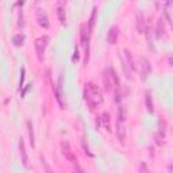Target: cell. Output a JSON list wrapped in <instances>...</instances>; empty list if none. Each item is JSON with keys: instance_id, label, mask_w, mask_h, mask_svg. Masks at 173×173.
I'll return each mask as SVG.
<instances>
[{"instance_id": "obj_1", "label": "cell", "mask_w": 173, "mask_h": 173, "mask_svg": "<svg viewBox=\"0 0 173 173\" xmlns=\"http://www.w3.org/2000/svg\"><path fill=\"white\" fill-rule=\"evenodd\" d=\"M84 99L91 110H95V107L103 102V95H102L100 88L93 83H88V85H86V88L84 91Z\"/></svg>"}, {"instance_id": "obj_2", "label": "cell", "mask_w": 173, "mask_h": 173, "mask_svg": "<svg viewBox=\"0 0 173 173\" xmlns=\"http://www.w3.org/2000/svg\"><path fill=\"white\" fill-rule=\"evenodd\" d=\"M47 43H49V37L47 35L39 37L35 39V43H34V45H35V51H37V55H38V60H39V61L43 60V54H45Z\"/></svg>"}, {"instance_id": "obj_3", "label": "cell", "mask_w": 173, "mask_h": 173, "mask_svg": "<svg viewBox=\"0 0 173 173\" xmlns=\"http://www.w3.org/2000/svg\"><path fill=\"white\" fill-rule=\"evenodd\" d=\"M61 150H62V155L65 158L68 160V161H71L73 165H75V168H77V170H81L79 168V164H77V158L75 157V154H73V151L71 149V146H69L68 142H62L61 144Z\"/></svg>"}, {"instance_id": "obj_4", "label": "cell", "mask_w": 173, "mask_h": 173, "mask_svg": "<svg viewBox=\"0 0 173 173\" xmlns=\"http://www.w3.org/2000/svg\"><path fill=\"white\" fill-rule=\"evenodd\" d=\"M86 26L83 24L81 26V45L84 47V51H85V64L88 62V53H89V31L85 30Z\"/></svg>"}, {"instance_id": "obj_5", "label": "cell", "mask_w": 173, "mask_h": 173, "mask_svg": "<svg viewBox=\"0 0 173 173\" xmlns=\"http://www.w3.org/2000/svg\"><path fill=\"white\" fill-rule=\"evenodd\" d=\"M151 72V65L146 58H141V76H142V81L148 80V76Z\"/></svg>"}, {"instance_id": "obj_6", "label": "cell", "mask_w": 173, "mask_h": 173, "mask_svg": "<svg viewBox=\"0 0 173 173\" xmlns=\"http://www.w3.org/2000/svg\"><path fill=\"white\" fill-rule=\"evenodd\" d=\"M118 35H119V29L116 26H112L110 29V31L107 34V41L110 45H115L116 43V39H118Z\"/></svg>"}, {"instance_id": "obj_7", "label": "cell", "mask_w": 173, "mask_h": 173, "mask_svg": "<svg viewBox=\"0 0 173 173\" xmlns=\"http://www.w3.org/2000/svg\"><path fill=\"white\" fill-rule=\"evenodd\" d=\"M99 120H100V124L104 127L106 131L110 133L111 131V126H110V114L108 112H103V114L99 116Z\"/></svg>"}, {"instance_id": "obj_8", "label": "cell", "mask_w": 173, "mask_h": 173, "mask_svg": "<svg viewBox=\"0 0 173 173\" xmlns=\"http://www.w3.org/2000/svg\"><path fill=\"white\" fill-rule=\"evenodd\" d=\"M37 20H38V24H39L41 27H43V29H47V27H49V20H47V16H46L45 12H42V11L38 12Z\"/></svg>"}, {"instance_id": "obj_9", "label": "cell", "mask_w": 173, "mask_h": 173, "mask_svg": "<svg viewBox=\"0 0 173 173\" xmlns=\"http://www.w3.org/2000/svg\"><path fill=\"white\" fill-rule=\"evenodd\" d=\"M116 135H118V139L123 144V142H124V135H126L124 122H120V120H118V133H116Z\"/></svg>"}, {"instance_id": "obj_10", "label": "cell", "mask_w": 173, "mask_h": 173, "mask_svg": "<svg viewBox=\"0 0 173 173\" xmlns=\"http://www.w3.org/2000/svg\"><path fill=\"white\" fill-rule=\"evenodd\" d=\"M20 154H22V162L26 168H29V158H27V151H26L24 148V144H23V139H20Z\"/></svg>"}, {"instance_id": "obj_11", "label": "cell", "mask_w": 173, "mask_h": 173, "mask_svg": "<svg viewBox=\"0 0 173 173\" xmlns=\"http://www.w3.org/2000/svg\"><path fill=\"white\" fill-rule=\"evenodd\" d=\"M145 103H146V108H148V111L150 112V114H153V97H151V95H150V92H146V95H145Z\"/></svg>"}, {"instance_id": "obj_12", "label": "cell", "mask_w": 173, "mask_h": 173, "mask_svg": "<svg viewBox=\"0 0 173 173\" xmlns=\"http://www.w3.org/2000/svg\"><path fill=\"white\" fill-rule=\"evenodd\" d=\"M57 15H58V20L61 24H65L66 23V15H65V10L62 7H58L57 8Z\"/></svg>"}, {"instance_id": "obj_13", "label": "cell", "mask_w": 173, "mask_h": 173, "mask_svg": "<svg viewBox=\"0 0 173 173\" xmlns=\"http://www.w3.org/2000/svg\"><path fill=\"white\" fill-rule=\"evenodd\" d=\"M27 128H29L30 145H31V148H34V146H35V138H34V131H33V126H31V122H27Z\"/></svg>"}, {"instance_id": "obj_14", "label": "cell", "mask_w": 173, "mask_h": 173, "mask_svg": "<svg viewBox=\"0 0 173 173\" xmlns=\"http://www.w3.org/2000/svg\"><path fill=\"white\" fill-rule=\"evenodd\" d=\"M124 54H126V60H127V62L124 64L126 66H130L134 71L135 69V66H134V61H133V55H131V53H130L128 50H124Z\"/></svg>"}, {"instance_id": "obj_15", "label": "cell", "mask_w": 173, "mask_h": 173, "mask_svg": "<svg viewBox=\"0 0 173 173\" xmlns=\"http://www.w3.org/2000/svg\"><path fill=\"white\" fill-rule=\"evenodd\" d=\"M155 35H157V38H161L164 35V20L162 19H160L157 22V30H155Z\"/></svg>"}, {"instance_id": "obj_16", "label": "cell", "mask_w": 173, "mask_h": 173, "mask_svg": "<svg viewBox=\"0 0 173 173\" xmlns=\"http://www.w3.org/2000/svg\"><path fill=\"white\" fill-rule=\"evenodd\" d=\"M12 42H14V45L15 46H22L23 45V42H24V35L23 34H18V35H15L14 38H12Z\"/></svg>"}, {"instance_id": "obj_17", "label": "cell", "mask_w": 173, "mask_h": 173, "mask_svg": "<svg viewBox=\"0 0 173 173\" xmlns=\"http://www.w3.org/2000/svg\"><path fill=\"white\" fill-rule=\"evenodd\" d=\"M96 12H97V10H96V8H93L92 15H91V18H89V23H88V31H89V33L92 31V29H93V26H95V19H96Z\"/></svg>"}, {"instance_id": "obj_18", "label": "cell", "mask_w": 173, "mask_h": 173, "mask_svg": "<svg viewBox=\"0 0 173 173\" xmlns=\"http://www.w3.org/2000/svg\"><path fill=\"white\" fill-rule=\"evenodd\" d=\"M137 20H138V31L142 33L144 31V16L137 14Z\"/></svg>"}, {"instance_id": "obj_19", "label": "cell", "mask_w": 173, "mask_h": 173, "mask_svg": "<svg viewBox=\"0 0 173 173\" xmlns=\"http://www.w3.org/2000/svg\"><path fill=\"white\" fill-rule=\"evenodd\" d=\"M24 72H26L24 69H22V73H20V76H22L20 77V86L23 85V81H24Z\"/></svg>"}, {"instance_id": "obj_20", "label": "cell", "mask_w": 173, "mask_h": 173, "mask_svg": "<svg viewBox=\"0 0 173 173\" xmlns=\"http://www.w3.org/2000/svg\"><path fill=\"white\" fill-rule=\"evenodd\" d=\"M83 148H84V150H85V153H86V154H88V155H92V154L89 153V150H88V146L85 145V141H84V139H83Z\"/></svg>"}]
</instances>
